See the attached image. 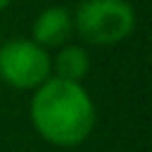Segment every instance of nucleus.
Instances as JSON below:
<instances>
[{"label":"nucleus","mask_w":152,"mask_h":152,"mask_svg":"<svg viewBox=\"0 0 152 152\" xmlns=\"http://www.w3.org/2000/svg\"><path fill=\"white\" fill-rule=\"evenodd\" d=\"M28 119L45 142L55 147H76L90 138L97 112L83 83L50 76L31 93Z\"/></svg>","instance_id":"obj_1"},{"label":"nucleus","mask_w":152,"mask_h":152,"mask_svg":"<svg viewBox=\"0 0 152 152\" xmlns=\"http://www.w3.org/2000/svg\"><path fill=\"white\" fill-rule=\"evenodd\" d=\"M71 17L81 40L97 48L119 45L135 28V10L128 0H81Z\"/></svg>","instance_id":"obj_2"},{"label":"nucleus","mask_w":152,"mask_h":152,"mask_svg":"<svg viewBox=\"0 0 152 152\" xmlns=\"http://www.w3.org/2000/svg\"><path fill=\"white\" fill-rule=\"evenodd\" d=\"M52 76L50 50L31 38H10L0 43V81L14 90L33 93Z\"/></svg>","instance_id":"obj_3"},{"label":"nucleus","mask_w":152,"mask_h":152,"mask_svg":"<svg viewBox=\"0 0 152 152\" xmlns=\"http://www.w3.org/2000/svg\"><path fill=\"white\" fill-rule=\"evenodd\" d=\"M74 36V17L71 10L64 5L45 7L31 24V40L45 50H57L69 43Z\"/></svg>","instance_id":"obj_4"},{"label":"nucleus","mask_w":152,"mask_h":152,"mask_svg":"<svg viewBox=\"0 0 152 152\" xmlns=\"http://www.w3.org/2000/svg\"><path fill=\"white\" fill-rule=\"evenodd\" d=\"M50 59H52V76L62 81L83 83V78L90 71V52L76 43H66L57 48V52L50 55Z\"/></svg>","instance_id":"obj_5"},{"label":"nucleus","mask_w":152,"mask_h":152,"mask_svg":"<svg viewBox=\"0 0 152 152\" xmlns=\"http://www.w3.org/2000/svg\"><path fill=\"white\" fill-rule=\"evenodd\" d=\"M10 5H12V0H0V12H5Z\"/></svg>","instance_id":"obj_6"}]
</instances>
